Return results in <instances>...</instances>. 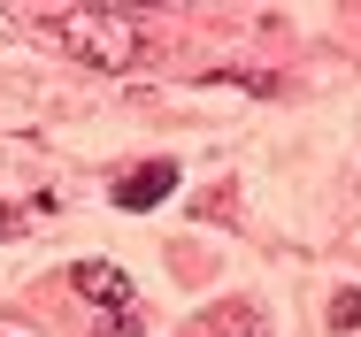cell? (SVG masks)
Segmentation results:
<instances>
[{
	"label": "cell",
	"instance_id": "1",
	"mask_svg": "<svg viewBox=\"0 0 361 337\" xmlns=\"http://www.w3.org/2000/svg\"><path fill=\"white\" fill-rule=\"evenodd\" d=\"M54 31L70 39V54L77 62H92V69H131L146 54V39H139V23H123V15H54Z\"/></svg>",
	"mask_w": 361,
	"mask_h": 337
},
{
	"label": "cell",
	"instance_id": "2",
	"mask_svg": "<svg viewBox=\"0 0 361 337\" xmlns=\"http://www.w3.org/2000/svg\"><path fill=\"white\" fill-rule=\"evenodd\" d=\"M169 192H177V161H146L139 177H116V192H108V200L123 207V215H146V207H161Z\"/></svg>",
	"mask_w": 361,
	"mask_h": 337
},
{
	"label": "cell",
	"instance_id": "3",
	"mask_svg": "<svg viewBox=\"0 0 361 337\" xmlns=\"http://www.w3.org/2000/svg\"><path fill=\"white\" fill-rule=\"evenodd\" d=\"M70 284L92 299V307H100V314H123V307H131V276L116 269V261H77Z\"/></svg>",
	"mask_w": 361,
	"mask_h": 337
},
{
	"label": "cell",
	"instance_id": "4",
	"mask_svg": "<svg viewBox=\"0 0 361 337\" xmlns=\"http://www.w3.org/2000/svg\"><path fill=\"white\" fill-rule=\"evenodd\" d=\"M331 330H361V291H338L331 299Z\"/></svg>",
	"mask_w": 361,
	"mask_h": 337
},
{
	"label": "cell",
	"instance_id": "5",
	"mask_svg": "<svg viewBox=\"0 0 361 337\" xmlns=\"http://www.w3.org/2000/svg\"><path fill=\"white\" fill-rule=\"evenodd\" d=\"M92 337H139V307H123V314H100V330Z\"/></svg>",
	"mask_w": 361,
	"mask_h": 337
},
{
	"label": "cell",
	"instance_id": "6",
	"mask_svg": "<svg viewBox=\"0 0 361 337\" xmlns=\"http://www.w3.org/2000/svg\"><path fill=\"white\" fill-rule=\"evenodd\" d=\"M16 230H23V215H16V207H0V246H8Z\"/></svg>",
	"mask_w": 361,
	"mask_h": 337
}]
</instances>
